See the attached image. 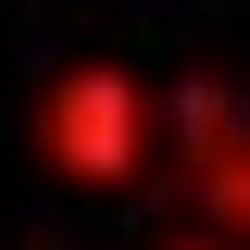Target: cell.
<instances>
[{"mask_svg": "<svg viewBox=\"0 0 250 250\" xmlns=\"http://www.w3.org/2000/svg\"><path fill=\"white\" fill-rule=\"evenodd\" d=\"M38 163H50L75 200H125V188H150L175 163V113H163L125 62H62L50 88H38Z\"/></svg>", "mask_w": 250, "mask_h": 250, "instance_id": "cell-1", "label": "cell"}, {"mask_svg": "<svg viewBox=\"0 0 250 250\" xmlns=\"http://www.w3.org/2000/svg\"><path fill=\"white\" fill-rule=\"evenodd\" d=\"M163 113H175V175H188V163H213V150H238V138H250V100L225 88V75H175V88H163Z\"/></svg>", "mask_w": 250, "mask_h": 250, "instance_id": "cell-2", "label": "cell"}, {"mask_svg": "<svg viewBox=\"0 0 250 250\" xmlns=\"http://www.w3.org/2000/svg\"><path fill=\"white\" fill-rule=\"evenodd\" d=\"M188 200H200V225H225V238L250 250V138L213 150V163H188Z\"/></svg>", "mask_w": 250, "mask_h": 250, "instance_id": "cell-3", "label": "cell"}, {"mask_svg": "<svg viewBox=\"0 0 250 250\" xmlns=\"http://www.w3.org/2000/svg\"><path fill=\"white\" fill-rule=\"evenodd\" d=\"M163 250H238V238H225V225H188V238H163Z\"/></svg>", "mask_w": 250, "mask_h": 250, "instance_id": "cell-4", "label": "cell"}]
</instances>
